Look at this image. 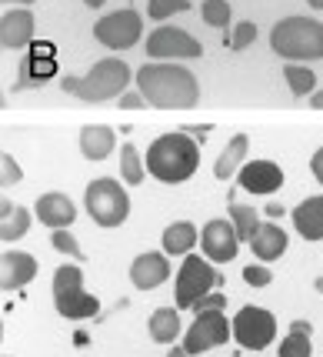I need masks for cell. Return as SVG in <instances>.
Returning <instances> with one entry per match:
<instances>
[{
  "label": "cell",
  "mask_w": 323,
  "mask_h": 357,
  "mask_svg": "<svg viewBox=\"0 0 323 357\" xmlns=\"http://www.w3.org/2000/svg\"><path fill=\"white\" fill-rule=\"evenodd\" d=\"M3 357H10V354H3Z\"/></svg>",
  "instance_id": "c3c4849f"
},
{
  "label": "cell",
  "mask_w": 323,
  "mask_h": 357,
  "mask_svg": "<svg viewBox=\"0 0 323 357\" xmlns=\"http://www.w3.org/2000/svg\"><path fill=\"white\" fill-rule=\"evenodd\" d=\"M210 130H214V127H210V124H200V127H190V124H187V127H184V134H187V137H194V140H197V144H200V140L207 137Z\"/></svg>",
  "instance_id": "74e56055"
},
{
  "label": "cell",
  "mask_w": 323,
  "mask_h": 357,
  "mask_svg": "<svg viewBox=\"0 0 323 357\" xmlns=\"http://www.w3.org/2000/svg\"><path fill=\"white\" fill-rule=\"evenodd\" d=\"M0 3H3L7 10H10V7H33V0H0Z\"/></svg>",
  "instance_id": "60d3db41"
},
{
  "label": "cell",
  "mask_w": 323,
  "mask_h": 357,
  "mask_svg": "<svg viewBox=\"0 0 323 357\" xmlns=\"http://www.w3.org/2000/svg\"><path fill=\"white\" fill-rule=\"evenodd\" d=\"M227 341H230V321H227V314L200 311L194 317L190 331L184 334V344H180V347H184L190 357H197V354L214 351V347H223Z\"/></svg>",
  "instance_id": "8fae6325"
},
{
  "label": "cell",
  "mask_w": 323,
  "mask_h": 357,
  "mask_svg": "<svg viewBox=\"0 0 323 357\" xmlns=\"http://www.w3.org/2000/svg\"><path fill=\"white\" fill-rule=\"evenodd\" d=\"M190 10V0H150L147 3V17H154V20H167L173 14H187Z\"/></svg>",
  "instance_id": "f546056e"
},
{
  "label": "cell",
  "mask_w": 323,
  "mask_h": 357,
  "mask_svg": "<svg viewBox=\"0 0 323 357\" xmlns=\"http://www.w3.org/2000/svg\"><path fill=\"white\" fill-rule=\"evenodd\" d=\"M227 220L233 224V234H237L240 244H250V237L260 227V214H257L250 204H240V201H230V218Z\"/></svg>",
  "instance_id": "cb8c5ba5"
},
{
  "label": "cell",
  "mask_w": 323,
  "mask_h": 357,
  "mask_svg": "<svg viewBox=\"0 0 323 357\" xmlns=\"http://www.w3.org/2000/svg\"><path fill=\"white\" fill-rule=\"evenodd\" d=\"M117 107H120V110H143V107H147V100H143L140 93H127V91H123L120 97H117Z\"/></svg>",
  "instance_id": "d590c367"
},
{
  "label": "cell",
  "mask_w": 323,
  "mask_h": 357,
  "mask_svg": "<svg viewBox=\"0 0 323 357\" xmlns=\"http://www.w3.org/2000/svg\"><path fill=\"white\" fill-rule=\"evenodd\" d=\"M253 40H257V24H253V20H244V24H237V27L230 31L227 47H233V50H246Z\"/></svg>",
  "instance_id": "d6a6232c"
},
{
  "label": "cell",
  "mask_w": 323,
  "mask_h": 357,
  "mask_svg": "<svg viewBox=\"0 0 323 357\" xmlns=\"http://www.w3.org/2000/svg\"><path fill=\"white\" fill-rule=\"evenodd\" d=\"M283 80H287V87H290L293 97H310V93L317 91V74H313L310 67L287 63V67H283Z\"/></svg>",
  "instance_id": "4316f807"
},
{
  "label": "cell",
  "mask_w": 323,
  "mask_h": 357,
  "mask_svg": "<svg viewBox=\"0 0 323 357\" xmlns=\"http://www.w3.org/2000/svg\"><path fill=\"white\" fill-rule=\"evenodd\" d=\"M267 214H270V218H280V214H283V207H280V204H270V207H267Z\"/></svg>",
  "instance_id": "7bdbcfd3"
},
{
  "label": "cell",
  "mask_w": 323,
  "mask_h": 357,
  "mask_svg": "<svg viewBox=\"0 0 323 357\" xmlns=\"http://www.w3.org/2000/svg\"><path fill=\"white\" fill-rule=\"evenodd\" d=\"M270 50L287 63L323 61V20L317 17H283L270 31Z\"/></svg>",
  "instance_id": "3957f363"
},
{
  "label": "cell",
  "mask_w": 323,
  "mask_h": 357,
  "mask_svg": "<svg viewBox=\"0 0 323 357\" xmlns=\"http://www.w3.org/2000/svg\"><path fill=\"white\" fill-rule=\"evenodd\" d=\"M37 20H33L31 7H10L0 17V47L3 50H24L33 40Z\"/></svg>",
  "instance_id": "2e32d148"
},
{
  "label": "cell",
  "mask_w": 323,
  "mask_h": 357,
  "mask_svg": "<svg viewBox=\"0 0 323 357\" xmlns=\"http://www.w3.org/2000/svg\"><path fill=\"white\" fill-rule=\"evenodd\" d=\"M293 227L304 241H323V194H313L293 207Z\"/></svg>",
  "instance_id": "d6986e66"
},
{
  "label": "cell",
  "mask_w": 323,
  "mask_h": 357,
  "mask_svg": "<svg viewBox=\"0 0 323 357\" xmlns=\"http://www.w3.org/2000/svg\"><path fill=\"white\" fill-rule=\"evenodd\" d=\"M230 337L240 344L244 351H263V347H270L274 337H277V317L267 311V307L244 304L230 321Z\"/></svg>",
  "instance_id": "9c48e42d"
},
{
  "label": "cell",
  "mask_w": 323,
  "mask_h": 357,
  "mask_svg": "<svg viewBox=\"0 0 323 357\" xmlns=\"http://www.w3.org/2000/svg\"><path fill=\"white\" fill-rule=\"evenodd\" d=\"M50 248L57 250V254H67L70 261H84L80 241L74 237V231H70V227H63V231H50Z\"/></svg>",
  "instance_id": "f1b7e54d"
},
{
  "label": "cell",
  "mask_w": 323,
  "mask_h": 357,
  "mask_svg": "<svg viewBox=\"0 0 323 357\" xmlns=\"http://www.w3.org/2000/svg\"><path fill=\"white\" fill-rule=\"evenodd\" d=\"M220 271H216L210 261H203L200 254H187L180 271H177V284H173V297H177V307L190 311L203 294L210 291H220Z\"/></svg>",
  "instance_id": "52a82bcc"
},
{
  "label": "cell",
  "mask_w": 323,
  "mask_h": 357,
  "mask_svg": "<svg viewBox=\"0 0 323 357\" xmlns=\"http://www.w3.org/2000/svg\"><path fill=\"white\" fill-rule=\"evenodd\" d=\"M24 181V171H20V164H17L14 154H0V187L7 190V187H17Z\"/></svg>",
  "instance_id": "1f68e13d"
},
{
  "label": "cell",
  "mask_w": 323,
  "mask_h": 357,
  "mask_svg": "<svg viewBox=\"0 0 323 357\" xmlns=\"http://www.w3.org/2000/svg\"><path fill=\"white\" fill-rule=\"evenodd\" d=\"M113 147H117L113 127L87 124L84 130H80V154H84V160H107Z\"/></svg>",
  "instance_id": "ffe728a7"
},
{
  "label": "cell",
  "mask_w": 323,
  "mask_h": 357,
  "mask_svg": "<svg viewBox=\"0 0 323 357\" xmlns=\"http://www.w3.org/2000/svg\"><path fill=\"white\" fill-rule=\"evenodd\" d=\"M310 7H313V10H323V0H307Z\"/></svg>",
  "instance_id": "7dc6e473"
},
{
  "label": "cell",
  "mask_w": 323,
  "mask_h": 357,
  "mask_svg": "<svg viewBox=\"0 0 323 357\" xmlns=\"http://www.w3.org/2000/svg\"><path fill=\"white\" fill-rule=\"evenodd\" d=\"M197 241H200V234H197V224H190V220H173L170 227H164V254L167 257H187Z\"/></svg>",
  "instance_id": "7402d4cb"
},
{
  "label": "cell",
  "mask_w": 323,
  "mask_h": 357,
  "mask_svg": "<svg viewBox=\"0 0 323 357\" xmlns=\"http://www.w3.org/2000/svg\"><path fill=\"white\" fill-rule=\"evenodd\" d=\"M287 244H290V237H287V231L277 227V224H260L257 234L250 237V250L257 254L260 264H274V261H280V257L287 254Z\"/></svg>",
  "instance_id": "ac0fdd59"
},
{
  "label": "cell",
  "mask_w": 323,
  "mask_h": 357,
  "mask_svg": "<svg viewBox=\"0 0 323 357\" xmlns=\"http://www.w3.org/2000/svg\"><path fill=\"white\" fill-rule=\"evenodd\" d=\"M93 37H97V44H104L107 50H130L143 37V20H140V14L134 7H123V10L100 17L93 24Z\"/></svg>",
  "instance_id": "30bf717a"
},
{
  "label": "cell",
  "mask_w": 323,
  "mask_h": 357,
  "mask_svg": "<svg viewBox=\"0 0 323 357\" xmlns=\"http://www.w3.org/2000/svg\"><path fill=\"white\" fill-rule=\"evenodd\" d=\"M147 57L157 63H177V61H197L203 54V44L184 27H173V24H160L147 40H143Z\"/></svg>",
  "instance_id": "ba28073f"
},
{
  "label": "cell",
  "mask_w": 323,
  "mask_h": 357,
  "mask_svg": "<svg viewBox=\"0 0 323 357\" xmlns=\"http://www.w3.org/2000/svg\"><path fill=\"white\" fill-rule=\"evenodd\" d=\"M223 307H227V297L220 294V291H210V294H203L200 301L190 307V311L200 314V311H223Z\"/></svg>",
  "instance_id": "e575fe53"
},
{
  "label": "cell",
  "mask_w": 323,
  "mask_h": 357,
  "mask_svg": "<svg viewBox=\"0 0 323 357\" xmlns=\"http://www.w3.org/2000/svg\"><path fill=\"white\" fill-rule=\"evenodd\" d=\"M54 307L67 321H87L100 314V301L84 291V271L77 264H61L54 271Z\"/></svg>",
  "instance_id": "5b68a950"
},
{
  "label": "cell",
  "mask_w": 323,
  "mask_h": 357,
  "mask_svg": "<svg viewBox=\"0 0 323 357\" xmlns=\"http://www.w3.org/2000/svg\"><path fill=\"white\" fill-rule=\"evenodd\" d=\"M17 204H10V201H0V220L7 218V214H10V211H14Z\"/></svg>",
  "instance_id": "b9f144b4"
},
{
  "label": "cell",
  "mask_w": 323,
  "mask_h": 357,
  "mask_svg": "<svg viewBox=\"0 0 323 357\" xmlns=\"http://www.w3.org/2000/svg\"><path fill=\"white\" fill-rule=\"evenodd\" d=\"M37 257L27 254V250H7L0 257V291H20L27 287L33 278H37Z\"/></svg>",
  "instance_id": "e0dca14e"
},
{
  "label": "cell",
  "mask_w": 323,
  "mask_h": 357,
  "mask_svg": "<svg viewBox=\"0 0 323 357\" xmlns=\"http://www.w3.org/2000/svg\"><path fill=\"white\" fill-rule=\"evenodd\" d=\"M143 167L160 184H187L200 167V144L194 137H187L184 130L164 134L147 147Z\"/></svg>",
  "instance_id": "7a4b0ae2"
},
{
  "label": "cell",
  "mask_w": 323,
  "mask_h": 357,
  "mask_svg": "<svg viewBox=\"0 0 323 357\" xmlns=\"http://www.w3.org/2000/svg\"><path fill=\"white\" fill-rule=\"evenodd\" d=\"M130 80H134L130 63L120 61V57H104V61L93 63L84 77H63L61 87L80 97V100H87V104H107L130 87Z\"/></svg>",
  "instance_id": "277c9868"
},
{
  "label": "cell",
  "mask_w": 323,
  "mask_h": 357,
  "mask_svg": "<svg viewBox=\"0 0 323 357\" xmlns=\"http://www.w3.org/2000/svg\"><path fill=\"white\" fill-rule=\"evenodd\" d=\"M237 184L250 190V194H277L283 187V167L274 160H250L237 171Z\"/></svg>",
  "instance_id": "9a60e30c"
},
{
  "label": "cell",
  "mask_w": 323,
  "mask_h": 357,
  "mask_svg": "<svg viewBox=\"0 0 323 357\" xmlns=\"http://www.w3.org/2000/svg\"><path fill=\"white\" fill-rule=\"evenodd\" d=\"M27 231H31V211H27V207H14L7 218L0 220V241H3V244L20 241Z\"/></svg>",
  "instance_id": "83f0119b"
},
{
  "label": "cell",
  "mask_w": 323,
  "mask_h": 357,
  "mask_svg": "<svg viewBox=\"0 0 323 357\" xmlns=\"http://www.w3.org/2000/svg\"><path fill=\"white\" fill-rule=\"evenodd\" d=\"M200 248H203V261L210 264H230L240 250V241L233 234V224L227 218H214L203 224L200 231Z\"/></svg>",
  "instance_id": "7c38bea8"
},
{
  "label": "cell",
  "mask_w": 323,
  "mask_h": 357,
  "mask_svg": "<svg viewBox=\"0 0 323 357\" xmlns=\"http://www.w3.org/2000/svg\"><path fill=\"white\" fill-rule=\"evenodd\" d=\"M200 14H203V24H207V27L223 31V40H230L233 10H230V3H227V0H203V3H200Z\"/></svg>",
  "instance_id": "d4e9b609"
},
{
  "label": "cell",
  "mask_w": 323,
  "mask_h": 357,
  "mask_svg": "<svg viewBox=\"0 0 323 357\" xmlns=\"http://www.w3.org/2000/svg\"><path fill=\"white\" fill-rule=\"evenodd\" d=\"M290 334H304V337H310V334H313V324H310V321H293Z\"/></svg>",
  "instance_id": "f35d334b"
},
{
  "label": "cell",
  "mask_w": 323,
  "mask_h": 357,
  "mask_svg": "<svg viewBox=\"0 0 323 357\" xmlns=\"http://www.w3.org/2000/svg\"><path fill=\"white\" fill-rule=\"evenodd\" d=\"M313 291H317V294L323 297V278H317V280H313Z\"/></svg>",
  "instance_id": "bcb514c9"
},
{
  "label": "cell",
  "mask_w": 323,
  "mask_h": 357,
  "mask_svg": "<svg viewBox=\"0 0 323 357\" xmlns=\"http://www.w3.org/2000/svg\"><path fill=\"white\" fill-rule=\"evenodd\" d=\"M137 91L147 107L157 110H194L200 104V80L180 63H143L137 67Z\"/></svg>",
  "instance_id": "6da1fadb"
},
{
  "label": "cell",
  "mask_w": 323,
  "mask_h": 357,
  "mask_svg": "<svg viewBox=\"0 0 323 357\" xmlns=\"http://www.w3.org/2000/svg\"><path fill=\"white\" fill-rule=\"evenodd\" d=\"M246 151H250V137H246V134H233V137L227 140V147L220 151V157L214 160V177L216 181H230L233 174L244 167Z\"/></svg>",
  "instance_id": "44dd1931"
},
{
  "label": "cell",
  "mask_w": 323,
  "mask_h": 357,
  "mask_svg": "<svg viewBox=\"0 0 323 357\" xmlns=\"http://www.w3.org/2000/svg\"><path fill=\"white\" fill-rule=\"evenodd\" d=\"M277 357H313L310 337H304V334H287L277 347Z\"/></svg>",
  "instance_id": "4dcf8cb0"
},
{
  "label": "cell",
  "mask_w": 323,
  "mask_h": 357,
  "mask_svg": "<svg viewBox=\"0 0 323 357\" xmlns=\"http://www.w3.org/2000/svg\"><path fill=\"white\" fill-rule=\"evenodd\" d=\"M310 107H313V110H323V91H313V93H310Z\"/></svg>",
  "instance_id": "ab89813d"
},
{
  "label": "cell",
  "mask_w": 323,
  "mask_h": 357,
  "mask_svg": "<svg viewBox=\"0 0 323 357\" xmlns=\"http://www.w3.org/2000/svg\"><path fill=\"white\" fill-rule=\"evenodd\" d=\"M167 357H190V354H187L184 347H170V354H167Z\"/></svg>",
  "instance_id": "f6af8a7d"
},
{
  "label": "cell",
  "mask_w": 323,
  "mask_h": 357,
  "mask_svg": "<svg viewBox=\"0 0 323 357\" xmlns=\"http://www.w3.org/2000/svg\"><path fill=\"white\" fill-rule=\"evenodd\" d=\"M120 177H123V184H130V187H140L143 177H147L143 157L137 154L134 144H120Z\"/></svg>",
  "instance_id": "484cf974"
},
{
  "label": "cell",
  "mask_w": 323,
  "mask_h": 357,
  "mask_svg": "<svg viewBox=\"0 0 323 357\" xmlns=\"http://www.w3.org/2000/svg\"><path fill=\"white\" fill-rule=\"evenodd\" d=\"M84 207L97 227H120L123 220L130 218V197H127V187L120 181H110V177H97L87 184L84 190Z\"/></svg>",
  "instance_id": "8992f818"
},
{
  "label": "cell",
  "mask_w": 323,
  "mask_h": 357,
  "mask_svg": "<svg viewBox=\"0 0 323 357\" xmlns=\"http://www.w3.org/2000/svg\"><path fill=\"white\" fill-rule=\"evenodd\" d=\"M84 3H87V7H90V10H100V7H104V3H107V0H84Z\"/></svg>",
  "instance_id": "ee69618b"
},
{
  "label": "cell",
  "mask_w": 323,
  "mask_h": 357,
  "mask_svg": "<svg viewBox=\"0 0 323 357\" xmlns=\"http://www.w3.org/2000/svg\"><path fill=\"white\" fill-rule=\"evenodd\" d=\"M244 280L250 284V287H267V284L274 280V274H270V267L267 264H246L244 267Z\"/></svg>",
  "instance_id": "836d02e7"
},
{
  "label": "cell",
  "mask_w": 323,
  "mask_h": 357,
  "mask_svg": "<svg viewBox=\"0 0 323 357\" xmlns=\"http://www.w3.org/2000/svg\"><path fill=\"white\" fill-rule=\"evenodd\" d=\"M310 174H313V177L323 184V147H317V151H313V157H310Z\"/></svg>",
  "instance_id": "8d00e7d4"
},
{
  "label": "cell",
  "mask_w": 323,
  "mask_h": 357,
  "mask_svg": "<svg viewBox=\"0 0 323 357\" xmlns=\"http://www.w3.org/2000/svg\"><path fill=\"white\" fill-rule=\"evenodd\" d=\"M33 218L40 220L50 231H63L77 220V204L70 201V194L63 190H47L33 201Z\"/></svg>",
  "instance_id": "4fadbf2b"
},
{
  "label": "cell",
  "mask_w": 323,
  "mask_h": 357,
  "mask_svg": "<svg viewBox=\"0 0 323 357\" xmlns=\"http://www.w3.org/2000/svg\"><path fill=\"white\" fill-rule=\"evenodd\" d=\"M164 280H170V257L164 250H143L130 264V284L137 291H157Z\"/></svg>",
  "instance_id": "5bb4252c"
},
{
  "label": "cell",
  "mask_w": 323,
  "mask_h": 357,
  "mask_svg": "<svg viewBox=\"0 0 323 357\" xmlns=\"http://www.w3.org/2000/svg\"><path fill=\"white\" fill-rule=\"evenodd\" d=\"M150 331V341L154 344H173L177 337H184V327H180V311L177 307H157L147 321Z\"/></svg>",
  "instance_id": "603a6c76"
}]
</instances>
